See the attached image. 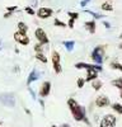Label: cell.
I'll return each instance as SVG.
<instances>
[{
  "label": "cell",
  "mask_w": 122,
  "mask_h": 127,
  "mask_svg": "<svg viewBox=\"0 0 122 127\" xmlns=\"http://www.w3.org/2000/svg\"><path fill=\"white\" fill-rule=\"evenodd\" d=\"M17 9H18V6H17V5H14V6H8V8H6L8 13H13L14 10H17Z\"/></svg>",
  "instance_id": "obj_26"
},
{
  "label": "cell",
  "mask_w": 122,
  "mask_h": 127,
  "mask_svg": "<svg viewBox=\"0 0 122 127\" xmlns=\"http://www.w3.org/2000/svg\"><path fill=\"white\" fill-rule=\"evenodd\" d=\"M38 102H39V104L42 105V107H45V103H43V100H38Z\"/></svg>",
  "instance_id": "obj_33"
},
{
  "label": "cell",
  "mask_w": 122,
  "mask_h": 127,
  "mask_svg": "<svg viewBox=\"0 0 122 127\" xmlns=\"http://www.w3.org/2000/svg\"><path fill=\"white\" fill-rule=\"evenodd\" d=\"M9 17H12V13H5L4 14V18H9Z\"/></svg>",
  "instance_id": "obj_32"
},
{
  "label": "cell",
  "mask_w": 122,
  "mask_h": 127,
  "mask_svg": "<svg viewBox=\"0 0 122 127\" xmlns=\"http://www.w3.org/2000/svg\"><path fill=\"white\" fill-rule=\"evenodd\" d=\"M24 111H26V113H27V114H30V111H29V109H27V108H26Z\"/></svg>",
  "instance_id": "obj_35"
},
{
  "label": "cell",
  "mask_w": 122,
  "mask_h": 127,
  "mask_svg": "<svg viewBox=\"0 0 122 127\" xmlns=\"http://www.w3.org/2000/svg\"><path fill=\"white\" fill-rule=\"evenodd\" d=\"M0 45H1V42H0Z\"/></svg>",
  "instance_id": "obj_40"
},
{
  "label": "cell",
  "mask_w": 122,
  "mask_h": 127,
  "mask_svg": "<svg viewBox=\"0 0 122 127\" xmlns=\"http://www.w3.org/2000/svg\"><path fill=\"white\" fill-rule=\"evenodd\" d=\"M34 37L38 41V43H41V45H48L50 43V39L46 34V32L42 28H37L34 31Z\"/></svg>",
  "instance_id": "obj_4"
},
{
  "label": "cell",
  "mask_w": 122,
  "mask_h": 127,
  "mask_svg": "<svg viewBox=\"0 0 122 127\" xmlns=\"http://www.w3.org/2000/svg\"><path fill=\"white\" fill-rule=\"evenodd\" d=\"M74 23H75L74 19H69V23L66 26H69V28H74Z\"/></svg>",
  "instance_id": "obj_28"
},
{
  "label": "cell",
  "mask_w": 122,
  "mask_h": 127,
  "mask_svg": "<svg viewBox=\"0 0 122 127\" xmlns=\"http://www.w3.org/2000/svg\"><path fill=\"white\" fill-rule=\"evenodd\" d=\"M112 85L118 88L120 90H122V78H117L115 80H112Z\"/></svg>",
  "instance_id": "obj_16"
},
{
  "label": "cell",
  "mask_w": 122,
  "mask_h": 127,
  "mask_svg": "<svg viewBox=\"0 0 122 127\" xmlns=\"http://www.w3.org/2000/svg\"><path fill=\"white\" fill-rule=\"evenodd\" d=\"M100 8H102V10H104V12H112V10H113V5H112L109 1L103 3L100 5Z\"/></svg>",
  "instance_id": "obj_14"
},
{
  "label": "cell",
  "mask_w": 122,
  "mask_h": 127,
  "mask_svg": "<svg viewBox=\"0 0 122 127\" xmlns=\"http://www.w3.org/2000/svg\"><path fill=\"white\" fill-rule=\"evenodd\" d=\"M36 59L38 61H41L42 64H46L47 62V56H45V54H36Z\"/></svg>",
  "instance_id": "obj_20"
},
{
  "label": "cell",
  "mask_w": 122,
  "mask_h": 127,
  "mask_svg": "<svg viewBox=\"0 0 122 127\" xmlns=\"http://www.w3.org/2000/svg\"><path fill=\"white\" fill-rule=\"evenodd\" d=\"M104 52H106V46L103 45H99L97 46L93 52H92V60L95 62V65H102V62H103V56H104Z\"/></svg>",
  "instance_id": "obj_2"
},
{
  "label": "cell",
  "mask_w": 122,
  "mask_h": 127,
  "mask_svg": "<svg viewBox=\"0 0 122 127\" xmlns=\"http://www.w3.org/2000/svg\"><path fill=\"white\" fill-rule=\"evenodd\" d=\"M60 127H70V125H66V123H65V125H61Z\"/></svg>",
  "instance_id": "obj_34"
},
{
  "label": "cell",
  "mask_w": 122,
  "mask_h": 127,
  "mask_svg": "<svg viewBox=\"0 0 122 127\" xmlns=\"http://www.w3.org/2000/svg\"><path fill=\"white\" fill-rule=\"evenodd\" d=\"M120 48H122V42H121V45H120Z\"/></svg>",
  "instance_id": "obj_37"
},
{
  "label": "cell",
  "mask_w": 122,
  "mask_h": 127,
  "mask_svg": "<svg viewBox=\"0 0 122 127\" xmlns=\"http://www.w3.org/2000/svg\"><path fill=\"white\" fill-rule=\"evenodd\" d=\"M67 105H69V109H70V112H71V114H73V117H74L75 121H78V122L83 121L87 125H90L89 120L87 118V111H85V108L83 107V105H80L73 98L67 99Z\"/></svg>",
  "instance_id": "obj_1"
},
{
  "label": "cell",
  "mask_w": 122,
  "mask_h": 127,
  "mask_svg": "<svg viewBox=\"0 0 122 127\" xmlns=\"http://www.w3.org/2000/svg\"><path fill=\"white\" fill-rule=\"evenodd\" d=\"M85 12H87L88 14H90V15H93L94 19H102V18H103V15H102V14H98V13L93 12V10H85Z\"/></svg>",
  "instance_id": "obj_21"
},
{
  "label": "cell",
  "mask_w": 122,
  "mask_h": 127,
  "mask_svg": "<svg viewBox=\"0 0 122 127\" xmlns=\"http://www.w3.org/2000/svg\"><path fill=\"white\" fill-rule=\"evenodd\" d=\"M99 127H116V117L113 114H106L102 118Z\"/></svg>",
  "instance_id": "obj_5"
},
{
  "label": "cell",
  "mask_w": 122,
  "mask_h": 127,
  "mask_svg": "<svg viewBox=\"0 0 122 127\" xmlns=\"http://www.w3.org/2000/svg\"><path fill=\"white\" fill-rule=\"evenodd\" d=\"M120 38H121V39H122V33H121V36H120Z\"/></svg>",
  "instance_id": "obj_38"
},
{
  "label": "cell",
  "mask_w": 122,
  "mask_h": 127,
  "mask_svg": "<svg viewBox=\"0 0 122 127\" xmlns=\"http://www.w3.org/2000/svg\"><path fill=\"white\" fill-rule=\"evenodd\" d=\"M120 97L122 98V90H121V93H120Z\"/></svg>",
  "instance_id": "obj_36"
},
{
  "label": "cell",
  "mask_w": 122,
  "mask_h": 127,
  "mask_svg": "<svg viewBox=\"0 0 122 127\" xmlns=\"http://www.w3.org/2000/svg\"><path fill=\"white\" fill-rule=\"evenodd\" d=\"M0 102L8 107H14L15 105V97L12 93H3L0 94Z\"/></svg>",
  "instance_id": "obj_3"
},
{
  "label": "cell",
  "mask_w": 122,
  "mask_h": 127,
  "mask_svg": "<svg viewBox=\"0 0 122 127\" xmlns=\"http://www.w3.org/2000/svg\"><path fill=\"white\" fill-rule=\"evenodd\" d=\"M54 24H55L56 27H61V28H65V27H67V26H66V23L61 22V20H60V19H57V18L54 20Z\"/></svg>",
  "instance_id": "obj_22"
},
{
  "label": "cell",
  "mask_w": 122,
  "mask_h": 127,
  "mask_svg": "<svg viewBox=\"0 0 122 127\" xmlns=\"http://www.w3.org/2000/svg\"><path fill=\"white\" fill-rule=\"evenodd\" d=\"M89 1H92V0H81V3H80V5H81V6L84 8V6H85V5H87V4H88Z\"/></svg>",
  "instance_id": "obj_29"
},
{
  "label": "cell",
  "mask_w": 122,
  "mask_h": 127,
  "mask_svg": "<svg viewBox=\"0 0 122 127\" xmlns=\"http://www.w3.org/2000/svg\"><path fill=\"white\" fill-rule=\"evenodd\" d=\"M17 32H19V33H23V34H27V32H28V27H27V24L26 23H23V22H19L18 24H17Z\"/></svg>",
  "instance_id": "obj_13"
},
{
  "label": "cell",
  "mask_w": 122,
  "mask_h": 127,
  "mask_svg": "<svg viewBox=\"0 0 122 127\" xmlns=\"http://www.w3.org/2000/svg\"><path fill=\"white\" fill-rule=\"evenodd\" d=\"M50 92H51V83L50 81H43L42 85H41V89H39V97H42V98L48 97Z\"/></svg>",
  "instance_id": "obj_8"
},
{
  "label": "cell",
  "mask_w": 122,
  "mask_h": 127,
  "mask_svg": "<svg viewBox=\"0 0 122 127\" xmlns=\"http://www.w3.org/2000/svg\"><path fill=\"white\" fill-rule=\"evenodd\" d=\"M112 109H113L116 113H118V114H122V104L113 103V104H112Z\"/></svg>",
  "instance_id": "obj_18"
},
{
  "label": "cell",
  "mask_w": 122,
  "mask_h": 127,
  "mask_svg": "<svg viewBox=\"0 0 122 127\" xmlns=\"http://www.w3.org/2000/svg\"><path fill=\"white\" fill-rule=\"evenodd\" d=\"M67 15L70 17V19H74V20L79 18V13H75V12H67Z\"/></svg>",
  "instance_id": "obj_24"
},
{
  "label": "cell",
  "mask_w": 122,
  "mask_h": 127,
  "mask_svg": "<svg viewBox=\"0 0 122 127\" xmlns=\"http://www.w3.org/2000/svg\"><path fill=\"white\" fill-rule=\"evenodd\" d=\"M64 46H65V48L70 52V51H73V50H74L75 42H74V41H65V42H64Z\"/></svg>",
  "instance_id": "obj_15"
},
{
  "label": "cell",
  "mask_w": 122,
  "mask_h": 127,
  "mask_svg": "<svg viewBox=\"0 0 122 127\" xmlns=\"http://www.w3.org/2000/svg\"><path fill=\"white\" fill-rule=\"evenodd\" d=\"M28 92L30 93V95H32V98H33V99L36 100V94H34V92H33L32 89H30V88H28Z\"/></svg>",
  "instance_id": "obj_30"
},
{
  "label": "cell",
  "mask_w": 122,
  "mask_h": 127,
  "mask_svg": "<svg viewBox=\"0 0 122 127\" xmlns=\"http://www.w3.org/2000/svg\"><path fill=\"white\" fill-rule=\"evenodd\" d=\"M52 65H54V70L56 74H61L62 67H61V56L57 51L52 52Z\"/></svg>",
  "instance_id": "obj_6"
},
{
  "label": "cell",
  "mask_w": 122,
  "mask_h": 127,
  "mask_svg": "<svg viewBox=\"0 0 122 127\" xmlns=\"http://www.w3.org/2000/svg\"><path fill=\"white\" fill-rule=\"evenodd\" d=\"M14 39L18 42V43L23 45V46H27L29 43V37L27 34L19 33V32H15V33H14Z\"/></svg>",
  "instance_id": "obj_9"
},
{
  "label": "cell",
  "mask_w": 122,
  "mask_h": 127,
  "mask_svg": "<svg viewBox=\"0 0 122 127\" xmlns=\"http://www.w3.org/2000/svg\"><path fill=\"white\" fill-rule=\"evenodd\" d=\"M102 85H103V84H102V81L98 80V79H95V80L92 81V87H93L94 90H99V89L102 88Z\"/></svg>",
  "instance_id": "obj_17"
},
{
  "label": "cell",
  "mask_w": 122,
  "mask_h": 127,
  "mask_svg": "<svg viewBox=\"0 0 122 127\" xmlns=\"http://www.w3.org/2000/svg\"><path fill=\"white\" fill-rule=\"evenodd\" d=\"M111 104L109 102V98L106 97V95H99V97L95 99V105L99 108H104V107H108Z\"/></svg>",
  "instance_id": "obj_10"
},
{
  "label": "cell",
  "mask_w": 122,
  "mask_h": 127,
  "mask_svg": "<svg viewBox=\"0 0 122 127\" xmlns=\"http://www.w3.org/2000/svg\"><path fill=\"white\" fill-rule=\"evenodd\" d=\"M54 14V10L51 9V8H39L38 10H37V17L39 18V19H47V18H50L51 15Z\"/></svg>",
  "instance_id": "obj_7"
},
{
  "label": "cell",
  "mask_w": 122,
  "mask_h": 127,
  "mask_svg": "<svg viewBox=\"0 0 122 127\" xmlns=\"http://www.w3.org/2000/svg\"><path fill=\"white\" fill-rule=\"evenodd\" d=\"M103 26H104L107 29H109V28H111V24H109L108 22H103Z\"/></svg>",
  "instance_id": "obj_31"
},
{
  "label": "cell",
  "mask_w": 122,
  "mask_h": 127,
  "mask_svg": "<svg viewBox=\"0 0 122 127\" xmlns=\"http://www.w3.org/2000/svg\"><path fill=\"white\" fill-rule=\"evenodd\" d=\"M85 29L89 32V33H95V29H97V24H95V20H88V22L84 23Z\"/></svg>",
  "instance_id": "obj_12"
},
{
  "label": "cell",
  "mask_w": 122,
  "mask_h": 127,
  "mask_svg": "<svg viewBox=\"0 0 122 127\" xmlns=\"http://www.w3.org/2000/svg\"><path fill=\"white\" fill-rule=\"evenodd\" d=\"M26 12H27L28 14H30V15H34V10L30 8V6H27V8H26Z\"/></svg>",
  "instance_id": "obj_27"
},
{
  "label": "cell",
  "mask_w": 122,
  "mask_h": 127,
  "mask_svg": "<svg viewBox=\"0 0 122 127\" xmlns=\"http://www.w3.org/2000/svg\"><path fill=\"white\" fill-rule=\"evenodd\" d=\"M39 79V71L38 70H32V71H30V74H29V76L27 78V85L29 87L30 85V84H32L33 81H37Z\"/></svg>",
  "instance_id": "obj_11"
},
{
  "label": "cell",
  "mask_w": 122,
  "mask_h": 127,
  "mask_svg": "<svg viewBox=\"0 0 122 127\" xmlns=\"http://www.w3.org/2000/svg\"><path fill=\"white\" fill-rule=\"evenodd\" d=\"M34 51H36V54H43V45L37 43L34 46Z\"/></svg>",
  "instance_id": "obj_23"
},
{
  "label": "cell",
  "mask_w": 122,
  "mask_h": 127,
  "mask_svg": "<svg viewBox=\"0 0 122 127\" xmlns=\"http://www.w3.org/2000/svg\"><path fill=\"white\" fill-rule=\"evenodd\" d=\"M51 127H57V126H55V125H54V126H51Z\"/></svg>",
  "instance_id": "obj_39"
},
{
  "label": "cell",
  "mask_w": 122,
  "mask_h": 127,
  "mask_svg": "<svg viewBox=\"0 0 122 127\" xmlns=\"http://www.w3.org/2000/svg\"><path fill=\"white\" fill-rule=\"evenodd\" d=\"M111 69H113V70H120L121 72H122V65L120 62H117V61H112L111 62Z\"/></svg>",
  "instance_id": "obj_19"
},
{
  "label": "cell",
  "mask_w": 122,
  "mask_h": 127,
  "mask_svg": "<svg viewBox=\"0 0 122 127\" xmlns=\"http://www.w3.org/2000/svg\"><path fill=\"white\" fill-rule=\"evenodd\" d=\"M76 84H78V88H83L84 84H85V80H84L83 78H79L78 81H76Z\"/></svg>",
  "instance_id": "obj_25"
}]
</instances>
